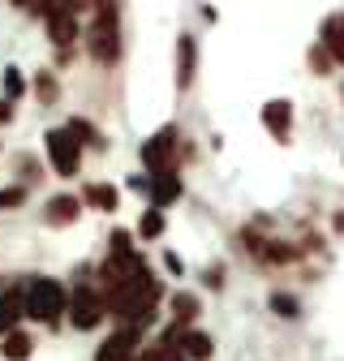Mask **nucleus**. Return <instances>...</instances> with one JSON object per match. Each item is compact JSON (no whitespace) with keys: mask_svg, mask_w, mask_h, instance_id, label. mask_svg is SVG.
Returning a JSON list of instances; mask_svg holds the SVG:
<instances>
[{"mask_svg":"<svg viewBox=\"0 0 344 361\" xmlns=\"http://www.w3.org/2000/svg\"><path fill=\"white\" fill-rule=\"evenodd\" d=\"M202 280H207V288H220V284H224V267H207Z\"/></svg>","mask_w":344,"mask_h":361,"instance_id":"obj_24","label":"nucleus"},{"mask_svg":"<svg viewBox=\"0 0 344 361\" xmlns=\"http://www.w3.org/2000/svg\"><path fill=\"white\" fill-rule=\"evenodd\" d=\"M159 233H164V207L142 211V219H138V237H142V241H151V237H159Z\"/></svg>","mask_w":344,"mask_h":361,"instance_id":"obj_17","label":"nucleus"},{"mask_svg":"<svg viewBox=\"0 0 344 361\" xmlns=\"http://www.w3.org/2000/svg\"><path fill=\"white\" fill-rule=\"evenodd\" d=\"M65 310H69V297H65V288L56 280H35L26 288V319H35V323H56Z\"/></svg>","mask_w":344,"mask_h":361,"instance_id":"obj_2","label":"nucleus"},{"mask_svg":"<svg viewBox=\"0 0 344 361\" xmlns=\"http://www.w3.org/2000/svg\"><path fill=\"white\" fill-rule=\"evenodd\" d=\"M194 61H198L194 39L181 35V43H177V86H190V82H194Z\"/></svg>","mask_w":344,"mask_h":361,"instance_id":"obj_13","label":"nucleus"},{"mask_svg":"<svg viewBox=\"0 0 344 361\" xmlns=\"http://www.w3.org/2000/svg\"><path fill=\"white\" fill-rule=\"evenodd\" d=\"M22 202V190H0V207H18Z\"/></svg>","mask_w":344,"mask_h":361,"instance_id":"obj_26","label":"nucleus"},{"mask_svg":"<svg viewBox=\"0 0 344 361\" xmlns=\"http://www.w3.org/2000/svg\"><path fill=\"white\" fill-rule=\"evenodd\" d=\"M13 5H18V9H35V5H39V0H13Z\"/></svg>","mask_w":344,"mask_h":361,"instance_id":"obj_29","label":"nucleus"},{"mask_svg":"<svg viewBox=\"0 0 344 361\" xmlns=\"http://www.w3.org/2000/svg\"><path fill=\"white\" fill-rule=\"evenodd\" d=\"M78 215H82L78 194H56V198H48V207H43V224H48V228H65V224H73Z\"/></svg>","mask_w":344,"mask_h":361,"instance_id":"obj_7","label":"nucleus"},{"mask_svg":"<svg viewBox=\"0 0 344 361\" xmlns=\"http://www.w3.org/2000/svg\"><path fill=\"white\" fill-rule=\"evenodd\" d=\"M142 164H147V172H164V168L177 164V125L155 129L142 142Z\"/></svg>","mask_w":344,"mask_h":361,"instance_id":"obj_5","label":"nucleus"},{"mask_svg":"<svg viewBox=\"0 0 344 361\" xmlns=\"http://www.w3.org/2000/svg\"><path fill=\"white\" fill-rule=\"evenodd\" d=\"M86 48L95 65H116L121 56V26H116V0H95V22L86 30Z\"/></svg>","mask_w":344,"mask_h":361,"instance_id":"obj_1","label":"nucleus"},{"mask_svg":"<svg viewBox=\"0 0 344 361\" xmlns=\"http://www.w3.org/2000/svg\"><path fill=\"white\" fill-rule=\"evenodd\" d=\"M108 245H112V250H108V254H112V258H134V254H138V250H134V237H129V233H125V228H116V233H112V241H108Z\"/></svg>","mask_w":344,"mask_h":361,"instance_id":"obj_19","label":"nucleus"},{"mask_svg":"<svg viewBox=\"0 0 344 361\" xmlns=\"http://www.w3.org/2000/svg\"><path fill=\"white\" fill-rule=\"evenodd\" d=\"M13 121V99H0V125Z\"/></svg>","mask_w":344,"mask_h":361,"instance_id":"obj_28","label":"nucleus"},{"mask_svg":"<svg viewBox=\"0 0 344 361\" xmlns=\"http://www.w3.org/2000/svg\"><path fill=\"white\" fill-rule=\"evenodd\" d=\"M138 344H142V327L121 323V327L95 348V361H134V357H138Z\"/></svg>","mask_w":344,"mask_h":361,"instance_id":"obj_6","label":"nucleus"},{"mask_svg":"<svg viewBox=\"0 0 344 361\" xmlns=\"http://www.w3.org/2000/svg\"><path fill=\"white\" fill-rule=\"evenodd\" d=\"M18 319H26V293L9 288V293H0V336L13 331Z\"/></svg>","mask_w":344,"mask_h":361,"instance_id":"obj_10","label":"nucleus"},{"mask_svg":"<svg viewBox=\"0 0 344 361\" xmlns=\"http://www.w3.org/2000/svg\"><path fill=\"white\" fill-rule=\"evenodd\" d=\"M336 233H344V211H336Z\"/></svg>","mask_w":344,"mask_h":361,"instance_id":"obj_30","label":"nucleus"},{"mask_svg":"<svg viewBox=\"0 0 344 361\" xmlns=\"http://www.w3.org/2000/svg\"><path fill=\"white\" fill-rule=\"evenodd\" d=\"M147 190H151V207H168V202H177V198H181V176H177V168L151 172Z\"/></svg>","mask_w":344,"mask_h":361,"instance_id":"obj_8","label":"nucleus"},{"mask_svg":"<svg viewBox=\"0 0 344 361\" xmlns=\"http://www.w3.org/2000/svg\"><path fill=\"white\" fill-rule=\"evenodd\" d=\"M35 90H39V99H56V78L52 73H39L35 78Z\"/></svg>","mask_w":344,"mask_h":361,"instance_id":"obj_22","label":"nucleus"},{"mask_svg":"<svg viewBox=\"0 0 344 361\" xmlns=\"http://www.w3.org/2000/svg\"><path fill=\"white\" fill-rule=\"evenodd\" d=\"M164 267L172 271V276H181V271H185V262H181V254H172V250L164 254Z\"/></svg>","mask_w":344,"mask_h":361,"instance_id":"obj_25","label":"nucleus"},{"mask_svg":"<svg viewBox=\"0 0 344 361\" xmlns=\"http://www.w3.org/2000/svg\"><path fill=\"white\" fill-rule=\"evenodd\" d=\"M331 65H336V56L323 48V43H319V48H310V69H314V73H327Z\"/></svg>","mask_w":344,"mask_h":361,"instance_id":"obj_21","label":"nucleus"},{"mask_svg":"<svg viewBox=\"0 0 344 361\" xmlns=\"http://www.w3.org/2000/svg\"><path fill=\"white\" fill-rule=\"evenodd\" d=\"M30 348H35V340H30L26 331H18V327L0 336V357H5V361H26Z\"/></svg>","mask_w":344,"mask_h":361,"instance_id":"obj_11","label":"nucleus"},{"mask_svg":"<svg viewBox=\"0 0 344 361\" xmlns=\"http://www.w3.org/2000/svg\"><path fill=\"white\" fill-rule=\"evenodd\" d=\"M69 129L78 133V138H86V142H91V147H99V133H95L91 125H86V121H69Z\"/></svg>","mask_w":344,"mask_h":361,"instance_id":"obj_23","label":"nucleus"},{"mask_svg":"<svg viewBox=\"0 0 344 361\" xmlns=\"http://www.w3.org/2000/svg\"><path fill=\"white\" fill-rule=\"evenodd\" d=\"M65 9H73V13H82V9H95V0H61Z\"/></svg>","mask_w":344,"mask_h":361,"instance_id":"obj_27","label":"nucleus"},{"mask_svg":"<svg viewBox=\"0 0 344 361\" xmlns=\"http://www.w3.org/2000/svg\"><path fill=\"white\" fill-rule=\"evenodd\" d=\"M185 357L190 361H211L215 357V340L207 331H185Z\"/></svg>","mask_w":344,"mask_h":361,"instance_id":"obj_15","label":"nucleus"},{"mask_svg":"<svg viewBox=\"0 0 344 361\" xmlns=\"http://www.w3.org/2000/svg\"><path fill=\"white\" fill-rule=\"evenodd\" d=\"M198 314H202V305H198L194 293H172V319L177 323H194Z\"/></svg>","mask_w":344,"mask_h":361,"instance_id":"obj_16","label":"nucleus"},{"mask_svg":"<svg viewBox=\"0 0 344 361\" xmlns=\"http://www.w3.org/2000/svg\"><path fill=\"white\" fill-rule=\"evenodd\" d=\"M82 202H86V207H95V211H116L121 194H116L112 185H86V190H82Z\"/></svg>","mask_w":344,"mask_h":361,"instance_id":"obj_14","label":"nucleus"},{"mask_svg":"<svg viewBox=\"0 0 344 361\" xmlns=\"http://www.w3.org/2000/svg\"><path fill=\"white\" fill-rule=\"evenodd\" d=\"M104 314H108V301H104V293H95V288H78V293L69 297V323H73L78 331H95V327L104 323Z\"/></svg>","mask_w":344,"mask_h":361,"instance_id":"obj_4","label":"nucleus"},{"mask_svg":"<svg viewBox=\"0 0 344 361\" xmlns=\"http://www.w3.org/2000/svg\"><path fill=\"white\" fill-rule=\"evenodd\" d=\"M319 43L344 65V13H331V18L323 22V39H319Z\"/></svg>","mask_w":344,"mask_h":361,"instance_id":"obj_12","label":"nucleus"},{"mask_svg":"<svg viewBox=\"0 0 344 361\" xmlns=\"http://www.w3.org/2000/svg\"><path fill=\"white\" fill-rule=\"evenodd\" d=\"M263 125H267V133L271 138H288L293 133V104L288 99H271V104H263Z\"/></svg>","mask_w":344,"mask_h":361,"instance_id":"obj_9","label":"nucleus"},{"mask_svg":"<svg viewBox=\"0 0 344 361\" xmlns=\"http://www.w3.org/2000/svg\"><path fill=\"white\" fill-rule=\"evenodd\" d=\"M43 147H48V159H52L56 176H78V168H82V138L73 129H52L48 138H43Z\"/></svg>","mask_w":344,"mask_h":361,"instance_id":"obj_3","label":"nucleus"},{"mask_svg":"<svg viewBox=\"0 0 344 361\" xmlns=\"http://www.w3.org/2000/svg\"><path fill=\"white\" fill-rule=\"evenodd\" d=\"M271 314H280V319H301V301L293 293H271Z\"/></svg>","mask_w":344,"mask_h":361,"instance_id":"obj_18","label":"nucleus"},{"mask_svg":"<svg viewBox=\"0 0 344 361\" xmlns=\"http://www.w3.org/2000/svg\"><path fill=\"white\" fill-rule=\"evenodd\" d=\"M26 95V82L18 69H5V99H22Z\"/></svg>","mask_w":344,"mask_h":361,"instance_id":"obj_20","label":"nucleus"}]
</instances>
